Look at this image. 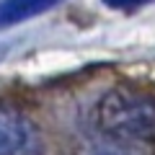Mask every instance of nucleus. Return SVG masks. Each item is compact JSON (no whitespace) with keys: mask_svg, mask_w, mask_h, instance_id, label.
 I'll use <instances>...</instances> for the list:
<instances>
[{"mask_svg":"<svg viewBox=\"0 0 155 155\" xmlns=\"http://www.w3.org/2000/svg\"><path fill=\"white\" fill-rule=\"evenodd\" d=\"M0 155H44L39 127L11 106H0Z\"/></svg>","mask_w":155,"mask_h":155,"instance_id":"f03ea898","label":"nucleus"},{"mask_svg":"<svg viewBox=\"0 0 155 155\" xmlns=\"http://www.w3.org/2000/svg\"><path fill=\"white\" fill-rule=\"evenodd\" d=\"M96 127L129 142H155V96L137 88H111L96 104Z\"/></svg>","mask_w":155,"mask_h":155,"instance_id":"f257e3e1","label":"nucleus"},{"mask_svg":"<svg viewBox=\"0 0 155 155\" xmlns=\"http://www.w3.org/2000/svg\"><path fill=\"white\" fill-rule=\"evenodd\" d=\"M140 142H129V140H122V137H111V134L101 132L91 140V155H142L137 147Z\"/></svg>","mask_w":155,"mask_h":155,"instance_id":"20e7f679","label":"nucleus"},{"mask_svg":"<svg viewBox=\"0 0 155 155\" xmlns=\"http://www.w3.org/2000/svg\"><path fill=\"white\" fill-rule=\"evenodd\" d=\"M109 8H124V11H129V8H142V5H150V3H155V0H104Z\"/></svg>","mask_w":155,"mask_h":155,"instance_id":"39448f33","label":"nucleus"},{"mask_svg":"<svg viewBox=\"0 0 155 155\" xmlns=\"http://www.w3.org/2000/svg\"><path fill=\"white\" fill-rule=\"evenodd\" d=\"M57 3H62V0H3L0 3V28L36 18L49 8H54Z\"/></svg>","mask_w":155,"mask_h":155,"instance_id":"7ed1b4c3","label":"nucleus"}]
</instances>
